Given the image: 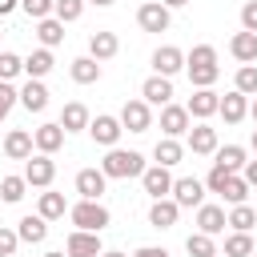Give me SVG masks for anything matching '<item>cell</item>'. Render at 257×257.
<instances>
[{
	"label": "cell",
	"instance_id": "obj_36",
	"mask_svg": "<svg viewBox=\"0 0 257 257\" xmlns=\"http://www.w3.org/2000/svg\"><path fill=\"white\" fill-rule=\"evenodd\" d=\"M217 76H221V68H217V64H189V80H193L197 88H209Z\"/></svg>",
	"mask_w": 257,
	"mask_h": 257
},
{
	"label": "cell",
	"instance_id": "obj_2",
	"mask_svg": "<svg viewBox=\"0 0 257 257\" xmlns=\"http://www.w3.org/2000/svg\"><path fill=\"white\" fill-rule=\"evenodd\" d=\"M68 217H72V225L84 229V233H100V229L108 225V209H104L100 201H76V205L68 209Z\"/></svg>",
	"mask_w": 257,
	"mask_h": 257
},
{
	"label": "cell",
	"instance_id": "obj_13",
	"mask_svg": "<svg viewBox=\"0 0 257 257\" xmlns=\"http://www.w3.org/2000/svg\"><path fill=\"white\" fill-rule=\"evenodd\" d=\"M104 173L100 169H80L76 173V193H80V201H100V193H104Z\"/></svg>",
	"mask_w": 257,
	"mask_h": 257
},
{
	"label": "cell",
	"instance_id": "obj_25",
	"mask_svg": "<svg viewBox=\"0 0 257 257\" xmlns=\"http://www.w3.org/2000/svg\"><path fill=\"white\" fill-rule=\"evenodd\" d=\"M20 104H24L28 112H44V108H48V88H44L40 80H28V84L20 88Z\"/></svg>",
	"mask_w": 257,
	"mask_h": 257
},
{
	"label": "cell",
	"instance_id": "obj_30",
	"mask_svg": "<svg viewBox=\"0 0 257 257\" xmlns=\"http://www.w3.org/2000/svg\"><path fill=\"white\" fill-rule=\"evenodd\" d=\"M72 80H76V84H96V80H100V64H96L92 56H76V60H72Z\"/></svg>",
	"mask_w": 257,
	"mask_h": 257
},
{
	"label": "cell",
	"instance_id": "obj_19",
	"mask_svg": "<svg viewBox=\"0 0 257 257\" xmlns=\"http://www.w3.org/2000/svg\"><path fill=\"white\" fill-rule=\"evenodd\" d=\"M217 112L225 116V124H237V120H245V112H249V96H241V92L233 88L229 96H221V104H217Z\"/></svg>",
	"mask_w": 257,
	"mask_h": 257
},
{
	"label": "cell",
	"instance_id": "obj_39",
	"mask_svg": "<svg viewBox=\"0 0 257 257\" xmlns=\"http://www.w3.org/2000/svg\"><path fill=\"white\" fill-rule=\"evenodd\" d=\"M185 249H189V257H217L213 237H205V233H193V237L185 241Z\"/></svg>",
	"mask_w": 257,
	"mask_h": 257
},
{
	"label": "cell",
	"instance_id": "obj_44",
	"mask_svg": "<svg viewBox=\"0 0 257 257\" xmlns=\"http://www.w3.org/2000/svg\"><path fill=\"white\" fill-rule=\"evenodd\" d=\"M229 177H233V173H225L221 165H213V169H209V177H205V189H209V193H221Z\"/></svg>",
	"mask_w": 257,
	"mask_h": 257
},
{
	"label": "cell",
	"instance_id": "obj_37",
	"mask_svg": "<svg viewBox=\"0 0 257 257\" xmlns=\"http://www.w3.org/2000/svg\"><path fill=\"white\" fill-rule=\"evenodd\" d=\"M24 189H28V181H24V177H4V181H0V201L16 205V201L24 197Z\"/></svg>",
	"mask_w": 257,
	"mask_h": 257
},
{
	"label": "cell",
	"instance_id": "obj_5",
	"mask_svg": "<svg viewBox=\"0 0 257 257\" xmlns=\"http://www.w3.org/2000/svg\"><path fill=\"white\" fill-rule=\"evenodd\" d=\"M137 24H141L145 32H165V28L173 24V16H169V8H165L161 0H149V4L137 8Z\"/></svg>",
	"mask_w": 257,
	"mask_h": 257
},
{
	"label": "cell",
	"instance_id": "obj_48",
	"mask_svg": "<svg viewBox=\"0 0 257 257\" xmlns=\"http://www.w3.org/2000/svg\"><path fill=\"white\" fill-rule=\"evenodd\" d=\"M133 257H169V249H157V245H145V249H137Z\"/></svg>",
	"mask_w": 257,
	"mask_h": 257
},
{
	"label": "cell",
	"instance_id": "obj_50",
	"mask_svg": "<svg viewBox=\"0 0 257 257\" xmlns=\"http://www.w3.org/2000/svg\"><path fill=\"white\" fill-rule=\"evenodd\" d=\"M84 4H96V8H108V4H116V0H84Z\"/></svg>",
	"mask_w": 257,
	"mask_h": 257
},
{
	"label": "cell",
	"instance_id": "obj_22",
	"mask_svg": "<svg viewBox=\"0 0 257 257\" xmlns=\"http://www.w3.org/2000/svg\"><path fill=\"white\" fill-rule=\"evenodd\" d=\"M16 237H20V241H28V245H40V241L48 237V221H44L40 213H36V217L28 213V217H20V225H16Z\"/></svg>",
	"mask_w": 257,
	"mask_h": 257
},
{
	"label": "cell",
	"instance_id": "obj_14",
	"mask_svg": "<svg viewBox=\"0 0 257 257\" xmlns=\"http://www.w3.org/2000/svg\"><path fill=\"white\" fill-rule=\"evenodd\" d=\"M141 96H145V104H169L173 100V80L169 76H149L145 84H141Z\"/></svg>",
	"mask_w": 257,
	"mask_h": 257
},
{
	"label": "cell",
	"instance_id": "obj_54",
	"mask_svg": "<svg viewBox=\"0 0 257 257\" xmlns=\"http://www.w3.org/2000/svg\"><path fill=\"white\" fill-rule=\"evenodd\" d=\"M249 145H253V153H257V128H253V137H249Z\"/></svg>",
	"mask_w": 257,
	"mask_h": 257
},
{
	"label": "cell",
	"instance_id": "obj_42",
	"mask_svg": "<svg viewBox=\"0 0 257 257\" xmlns=\"http://www.w3.org/2000/svg\"><path fill=\"white\" fill-rule=\"evenodd\" d=\"M20 8H24L32 20H48V16H52V0H20Z\"/></svg>",
	"mask_w": 257,
	"mask_h": 257
},
{
	"label": "cell",
	"instance_id": "obj_3",
	"mask_svg": "<svg viewBox=\"0 0 257 257\" xmlns=\"http://www.w3.org/2000/svg\"><path fill=\"white\" fill-rule=\"evenodd\" d=\"M120 128H128V133H149L153 128V112H149V104L145 100H124V108H120Z\"/></svg>",
	"mask_w": 257,
	"mask_h": 257
},
{
	"label": "cell",
	"instance_id": "obj_1",
	"mask_svg": "<svg viewBox=\"0 0 257 257\" xmlns=\"http://www.w3.org/2000/svg\"><path fill=\"white\" fill-rule=\"evenodd\" d=\"M100 173L112 177V181H128V177H141L145 173V157L133 153V149H108V157L100 161Z\"/></svg>",
	"mask_w": 257,
	"mask_h": 257
},
{
	"label": "cell",
	"instance_id": "obj_33",
	"mask_svg": "<svg viewBox=\"0 0 257 257\" xmlns=\"http://www.w3.org/2000/svg\"><path fill=\"white\" fill-rule=\"evenodd\" d=\"M233 88H237L241 96H257V64H241V68H237Z\"/></svg>",
	"mask_w": 257,
	"mask_h": 257
},
{
	"label": "cell",
	"instance_id": "obj_7",
	"mask_svg": "<svg viewBox=\"0 0 257 257\" xmlns=\"http://www.w3.org/2000/svg\"><path fill=\"white\" fill-rule=\"evenodd\" d=\"M104 249H100V233H84V229H76V233H68V241H64V257H100Z\"/></svg>",
	"mask_w": 257,
	"mask_h": 257
},
{
	"label": "cell",
	"instance_id": "obj_29",
	"mask_svg": "<svg viewBox=\"0 0 257 257\" xmlns=\"http://www.w3.org/2000/svg\"><path fill=\"white\" fill-rule=\"evenodd\" d=\"M36 36H40V44H44V48H56V44L64 40V24H60L56 16H48V20H36Z\"/></svg>",
	"mask_w": 257,
	"mask_h": 257
},
{
	"label": "cell",
	"instance_id": "obj_27",
	"mask_svg": "<svg viewBox=\"0 0 257 257\" xmlns=\"http://www.w3.org/2000/svg\"><path fill=\"white\" fill-rule=\"evenodd\" d=\"M52 64H56V60H52V52H48V48H36V52L24 60V72H28V80H40V76H48V72H52Z\"/></svg>",
	"mask_w": 257,
	"mask_h": 257
},
{
	"label": "cell",
	"instance_id": "obj_28",
	"mask_svg": "<svg viewBox=\"0 0 257 257\" xmlns=\"http://www.w3.org/2000/svg\"><path fill=\"white\" fill-rule=\"evenodd\" d=\"M213 157H217L213 165H221L225 173H241V169H245V149H241V145H225V149H217Z\"/></svg>",
	"mask_w": 257,
	"mask_h": 257
},
{
	"label": "cell",
	"instance_id": "obj_16",
	"mask_svg": "<svg viewBox=\"0 0 257 257\" xmlns=\"http://www.w3.org/2000/svg\"><path fill=\"white\" fill-rule=\"evenodd\" d=\"M116 48H120L116 32H92V36H88V56H92L96 64H100V60H112Z\"/></svg>",
	"mask_w": 257,
	"mask_h": 257
},
{
	"label": "cell",
	"instance_id": "obj_47",
	"mask_svg": "<svg viewBox=\"0 0 257 257\" xmlns=\"http://www.w3.org/2000/svg\"><path fill=\"white\" fill-rule=\"evenodd\" d=\"M245 185L257 189V161H245Z\"/></svg>",
	"mask_w": 257,
	"mask_h": 257
},
{
	"label": "cell",
	"instance_id": "obj_32",
	"mask_svg": "<svg viewBox=\"0 0 257 257\" xmlns=\"http://www.w3.org/2000/svg\"><path fill=\"white\" fill-rule=\"evenodd\" d=\"M257 225V209H249V205H233V213H229V229L233 233H249Z\"/></svg>",
	"mask_w": 257,
	"mask_h": 257
},
{
	"label": "cell",
	"instance_id": "obj_49",
	"mask_svg": "<svg viewBox=\"0 0 257 257\" xmlns=\"http://www.w3.org/2000/svg\"><path fill=\"white\" fill-rule=\"evenodd\" d=\"M16 4H20V0H0V16H8V12L16 8Z\"/></svg>",
	"mask_w": 257,
	"mask_h": 257
},
{
	"label": "cell",
	"instance_id": "obj_53",
	"mask_svg": "<svg viewBox=\"0 0 257 257\" xmlns=\"http://www.w3.org/2000/svg\"><path fill=\"white\" fill-rule=\"evenodd\" d=\"M249 116H253V124H257V96H253V104H249Z\"/></svg>",
	"mask_w": 257,
	"mask_h": 257
},
{
	"label": "cell",
	"instance_id": "obj_10",
	"mask_svg": "<svg viewBox=\"0 0 257 257\" xmlns=\"http://www.w3.org/2000/svg\"><path fill=\"white\" fill-rule=\"evenodd\" d=\"M153 68H157V76H177L185 68V52L173 48V44H165V48L153 52Z\"/></svg>",
	"mask_w": 257,
	"mask_h": 257
},
{
	"label": "cell",
	"instance_id": "obj_8",
	"mask_svg": "<svg viewBox=\"0 0 257 257\" xmlns=\"http://www.w3.org/2000/svg\"><path fill=\"white\" fill-rule=\"evenodd\" d=\"M88 133H92V141H96V145L116 149V141H120V133H124V128H120V120H116V116H104V112H100L96 120H88Z\"/></svg>",
	"mask_w": 257,
	"mask_h": 257
},
{
	"label": "cell",
	"instance_id": "obj_35",
	"mask_svg": "<svg viewBox=\"0 0 257 257\" xmlns=\"http://www.w3.org/2000/svg\"><path fill=\"white\" fill-rule=\"evenodd\" d=\"M221 197H225L229 205H245V197H249V185H245V177H237V173H233V177L225 181Z\"/></svg>",
	"mask_w": 257,
	"mask_h": 257
},
{
	"label": "cell",
	"instance_id": "obj_46",
	"mask_svg": "<svg viewBox=\"0 0 257 257\" xmlns=\"http://www.w3.org/2000/svg\"><path fill=\"white\" fill-rule=\"evenodd\" d=\"M16 245H20L16 229H4V225H0V257H12V253H16Z\"/></svg>",
	"mask_w": 257,
	"mask_h": 257
},
{
	"label": "cell",
	"instance_id": "obj_15",
	"mask_svg": "<svg viewBox=\"0 0 257 257\" xmlns=\"http://www.w3.org/2000/svg\"><path fill=\"white\" fill-rule=\"evenodd\" d=\"M60 145H64V128H60V124H40V128L32 133V149L44 153V157H52Z\"/></svg>",
	"mask_w": 257,
	"mask_h": 257
},
{
	"label": "cell",
	"instance_id": "obj_20",
	"mask_svg": "<svg viewBox=\"0 0 257 257\" xmlns=\"http://www.w3.org/2000/svg\"><path fill=\"white\" fill-rule=\"evenodd\" d=\"M189 149H193L197 157L217 153V128H209V124H193V128H189Z\"/></svg>",
	"mask_w": 257,
	"mask_h": 257
},
{
	"label": "cell",
	"instance_id": "obj_23",
	"mask_svg": "<svg viewBox=\"0 0 257 257\" xmlns=\"http://www.w3.org/2000/svg\"><path fill=\"white\" fill-rule=\"evenodd\" d=\"M88 120H92V116H88V108H84L80 100H72V104H64V112H60V120H56V124H60L64 133H80V128H88Z\"/></svg>",
	"mask_w": 257,
	"mask_h": 257
},
{
	"label": "cell",
	"instance_id": "obj_21",
	"mask_svg": "<svg viewBox=\"0 0 257 257\" xmlns=\"http://www.w3.org/2000/svg\"><path fill=\"white\" fill-rule=\"evenodd\" d=\"M4 157H12V161H28V157H32V133L12 128V133L4 137Z\"/></svg>",
	"mask_w": 257,
	"mask_h": 257
},
{
	"label": "cell",
	"instance_id": "obj_38",
	"mask_svg": "<svg viewBox=\"0 0 257 257\" xmlns=\"http://www.w3.org/2000/svg\"><path fill=\"white\" fill-rule=\"evenodd\" d=\"M257 245H253V237L249 233H233L229 241H225V257H249Z\"/></svg>",
	"mask_w": 257,
	"mask_h": 257
},
{
	"label": "cell",
	"instance_id": "obj_17",
	"mask_svg": "<svg viewBox=\"0 0 257 257\" xmlns=\"http://www.w3.org/2000/svg\"><path fill=\"white\" fill-rule=\"evenodd\" d=\"M177 201L173 197H161V201H153V209H149V225L153 229H173L177 225Z\"/></svg>",
	"mask_w": 257,
	"mask_h": 257
},
{
	"label": "cell",
	"instance_id": "obj_11",
	"mask_svg": "<svg viewBox=\"0 0 257 257\" xmlns=\"http://www.w3.org/2000/svg\"><path fill=\"white\" fill-rule=\"evenodd\" d=\"M217 104H221V96H217L213 88H197V92L189 96L185 112H189V120H193V116H197V120H205V116H213V112H217Z\"/></svg>",
	"mask_w": 257,
	"mask_h": 257
},
{
	"label": "cell",
	"instance_id": "obj_52",
	"mask_svg": "<svg viewBox=\"0 0 257 257\" xmlns=\"http://www.w3.org/2000/svg\"><path fill=\"white\" fill-rule=\"evenodd\" d=\"M100 257H128V253H120V249H104Z\"/></svg>",
	"mask_w": 257,
	"mask_h": 257
},
{
	"label": "cell",
	"instance_id": "obj_34",
	"mask_svg": "<svg viewBox=\"0 0 257 257\" xmlns=\"http://www.w3.org/2000/svg\"><path fill=\"white\" fill-rule=\"evenodd\" d=\"M80 12H84V0H52V16H56L60 24L80 20Z\"/></svg>",
	"mask_w": 257,
	"mask_h": 257
},
{
	"label": "cell",
	"instance_id": "obj_55",
	"mask_svg": "<svg viewBox=\"0 0 257 257\" xmlns=\"http://www.w3.org/2000/svg\"><path fill=\"white\" fill-rule=\"evenodd\" d=\"M44 257H64V253H44Z\"/></svg>",
	"mask_w": 257,
	"mask_h": 257
},
{
	"label": "cell",
	"instance_id": "obj_24",
	"mask_svg": "<svg viewBox=\"0 0 257 257\" xmlns=\"http://www.w3.org/2000/svg\"><path fill=\"white\" fill-rule=\"evenodd\" d=\"M229 52L241 60V64H257V32H237L229 40Z\"/></svg>",
	"mask_w": 257,
	"mask_h": 257
},
{
	"label": "cell",
	"instance_id": "obj_26",
	"mask_svg": "<svg viewBox=\"0 0 257 257\" xmlns=\"http://www.w3.org/2000/svg\"><path fill=\"white\" fill-rule=\"evenodd\" d=\"M153 157H157V165H161V169H173V165H181L185 145H181V141H173V137H165V141H157Z\"/></svg>",
	"mask_w": 257,
	"mask_h": 257
},
{
	"label": "cell",
	"instance_id": "obj_40",
	"mask_svg": "<svg viewBox=\"0 0 257 257\" xmlns=\"http://www.w3.org/2000/svg\"><path fill=\"white\" fill-rule=\"evenodd\" d=\"M16 72H24V60L16 56V52H0V80H8L12 84V76Z\"/></svg>",
	"mask_w": 257,
	"mask_h": 257
},
{
	"label": "cell",
	"instance_id": "obj_45",
	"mask_svg": "<svg viewBox=\"0 0 257 257\" xmlns=\"http://www.w3.org/2000/svg\"><path fill=\"white\" fill-rule=\"evenodd\" d=\"M241 32H257V0L241 4Z\"/></svg>",
	"mask_w": 257,
	"mask_h": 257
},
{
	"label": "cell",
	"instance_id": "obj_4",
	"mask_svg": "<svg viewBox=\"0 0 257 257\" xmlns=\"http://www.w3.org/2000/svg\"><path fill=\"white\" fill-rule=\"evenodd\" d=\"M173 201H177V209H201V201H205V181H197V177L173 181Z\"/></svg>",
	"mask_w": 257,
	"mask_h": 257
},
{
	"label": "cell",
	"instance_id": "obj_6",
	"mask_svg": "<svg viewBox=\"0 0 257 257\" xmlns=\"http://www.w3.org/2000/svg\"><path fill=\"white\" fill-rule=\"evenodd\" d=\"M52 177H56V161H52V157H44V153L28 157V165H24V181H28V185L48 189V185H52Z\"/></svg>",
	"mask_w": 257,
	"mask_h": 257
},
{
	"label": "cell",
	"instance_id": "obj_51",
	"mask_svg": "<svg viewBox=\"0 0 257 257\" xmlns=\"http://www.w3.org/2000/svg\"><path fill=\"white\" fill-rule=\"evenodd\" d=\"M165 8H181V4H189V0H161Z\"/></svg>",
	"mask_w": 257,
	"mask_h": 257
},
{
	"label": "cell",
	"instance_id": "obj_12",
	"mask_svg": "<svg viewBox=\"0 0 257 257\" xmlns=\"http://www.w3.org/2000/svg\"><path fill=\"white\" fill-rule=\"evenodd\" d=\"M161 133L165 137H181V133H189V112H185V104H165L161 108Z\"/></svg>",
	"mask_w": 257,
	"mask_h": 257
},
{
	"label": "cell",
	"instance_id": "obj_18",
	"mask_svg": "<svg viewBox=\"0 0 257 257\" xmlns=\"http://www.w3.org/2000/svg\"><path fill=\"white\" fill-rule=\"evenodd\" d=\"M225 225H229V217H225V209H221V205H201V209H197V229H201L205 237L221 233Z\"/></svg>",
	"mask_w": 257,
	"mask_h": 257
},
{
	"label": "cell",
	"instance_id": "obj_31",
	"mask_svg": "<svg viewBox=\"0 0 257 257\" xmlns=\"http://www.w3.org/2000/svg\"><path fill=\"white\" fill-rule=\"evenodd\" d=\"M64 209H68V205H64V193H52V189H48V193H40V217H44V221L64 217Z\"/></svg>",
	"mask_w": 257,
	"mask_h": 257
},
{
	"label": "cell",
	"instance_id": "obj_9",
	"mask_svg": "<svg viewBox=\"0 0 257 257\" xmlns=\"http://www.w3.org/2000/svg\"><path fill=\"white\" fill-rule=\"evenodd\" d=\"M141 185H145V193H149L153 201H161V197L173 193V177H169V169H161V165L145 169V173H141Z\"/></svg>",
	"mask_w": 257,
	"mask_h": 257
},
{
	"label": "cell",
	"instance_id": "obj_41",
	"mask_svg": "<svg viewBox=\"0 0 257 257\" xmlns=\"http://www.w3.org/2000/svg\"><path fill=\"white\" fill-rule=\"evenodd\" d=\"M189 64H217V48H213V44H197V48L185 56V68H189Z\"/></svg>",
	"mask_w": 257,
	"mask_h": 257
},
{
	"label": "cell",
	"instance_id": "obj_56",
	"mask_svg": "<svg viewBox=\"0 0 257 257\" xmlns=\"http://www.w3.org/2000/svg\"><path fill=\"white\" fill-rule=\"evenodd\" d=\"M249 257H257V249H253V253H249Z\"/></svg>",
	"mask_w": 257,
	"mask_h": 257
},
{
	"label": "cell",
	"instance_id": "obj_43",
	"mask_svg": "<svg viewBox=\"0 0 257 257\" xmlns=\"http://www.w3.org/2000/svg\"><path fill=\"white\" fill-rule=\"evenodd\" d=\"M16 100H20V92H16L8 80H0V120L12 112V104H16Z\"/></svg>",
	"mask_w": 257,
	"mask_h": 257
}]
</instances>
